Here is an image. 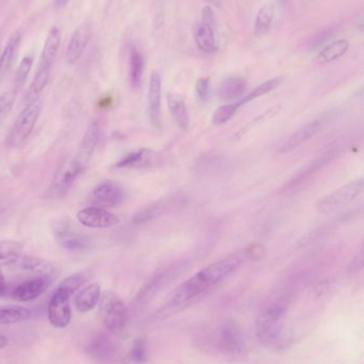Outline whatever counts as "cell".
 Returning a JSON list of instances; mask_svg holds the SVG:
<instances>
[{
  "mask_svg": "<svg viewBox=\"0 0 364 364\" xmlns=\"http://www.w3.org/2000/svg\"><path fill=\"white\" fill-rule=\"evenodd\" d=\"M239 256H230L212 263L205 269H201L187 282L182 284L170 299L169 307H180L186 305L202 293L207 292L212 287L222 282L232 274L241 265Z\"/></svg>",
  "mask_w": 364,
  "mask_h": 364,
  "instance_id": "6da1fadb",
  "label": "cell"
},
{
  "mask_svg": "<svg viewBox=\"0 0 364 364\" xmlns=\"http://www.w3.org/2000/svg\"><path fill=\"white\" fill-rule=\"evenodd\" d=\"M288 311V304L276 301L265 306L256 318V337L267 348L277 346L281 339L284 318Z\"/></svg>",
  "mask_w": 364,
  "mask_h": 364,
  "instance_id": "7a4b0ae2",
  "label": "cell"
},
{
  "mask_svg": "<svg viewBox=\"0 0 364 364\" xmlns=\"http://www.w3.org/2000/svg\"><path fill=\"white\" fill-rule=\"evenodd\" d=\"M100 316L107 331L119 333L125 328L128 323V310L115 293L107 291L100 295L98 301Z\"/></svg>",
  "mask_w": 364,
  "mask_h": 364,
  "instance_id": "3957f363",
  "label": "cell"
},
{
  "mask_svg": "<svg viewBox=\"0 0 364 364\" xmlns=\"http://www.w3.org/2000/svg\"><path fill=\"white\" fill-rule=\"evenodd\" d=\"M41 111H42V102L40 98L26 105L9 134V145L11 147L21 149L27 142L40 117Z\"/></svg>",
  "mask_w": 364,
  "mask_h": 364,
  "instance_id": "277c9868",
  "label": "cell"
},
{
  "mask_svg": "<svg viewBox=\"0 0 364 364\" xmlns=\"http://www.w3.org/2000/svg\"><path fill=\"white\" fill-rule=\"evenodd\" d=\"M215 341L217 350L229 358H241L245 355V335L235 322L228 321L224 323L218 328Z\"/></svg>",
  "mask_w": 364,
  "mask_h": 364,
  "instance_id": "5b68a950",
  "label": "cell"
},
{
  "mask_svg": "<svg viewBox=\"0 0 364 364\" xmlns=\"http://www.w3.org/2000/svg\"><path fill=\"white\" fill-rule=\"evenodd\" d=\"M363 190L364 181L363 178L350 181V183L344 184L341 188L323 196L316 203V210L320 213H331V212L336 211V210L356 200L363 194Z\"/></svg>",
  "mask_w": 364,
  "mask_h": 364,
  "instance_id": "8992f818",
  "label": "cell"
},
{
  "mask_svg": "<svg viewBox=\"0 0 364 364\" xmlns=\"http://www.w3.org/2000/svg\"><path fill=\"white\" fill-rule=\"evenodd\" d=\"M335 158V151H328L323 154V155L318 156L314 161L308 164L296 176L293 177V178L281 188L280 194H281L282 196L291 197L294 196L297 193L301 192V190L306 188L308 183L311 182L314 176H316L321 170H323L325 166H328Z\"/></svg>",
  "mask_w": 364,
  "mask_h": 364,
  "instance_id": "52a82bcc",
  "label": "cell"
},
{
  "mask_svg": "<svg viewBox=\"0 0 364 364\" xmlns=\"http://www.w3.org/2000/svg\"><path fill=\"white\" fill-rule=\"evenodd\" d=\"M53 235L56 241L68 252H87L92 247V240L83 231L75 228L71 223H58L53 226Z\"/></svg>",
  "mask_w": 364,
  "mask_h": 364,
  "instance_id": "ba28073f",
  "label": "cell"
},
{
  "mask_svg": "<svg viewBox=\"0 0 364 364\" xmlns=\"http://www.w3.org/2000/svg\"><path fill=\"white\" fill-rule=\"evenodd\" d=\"M194 42L201 53H215L217 50V40L215 34V13L209 6L201 11V21L194 30Z\"/></svg>",
  "mask_w": 364,
  "mask_h": 364,
  "instance_id": "9c48e42d",
  "label": "cell"
},
{
  "mask_svg": "<svg viewBox=\"0 0 364 364\" xmlns=\"http://www.w3.org/2000/svg\"><path fill=\"white\" fill-rule=\"evenodd\" d=\"M185 201V197L181 194H172L169 196L157 199L147 207L143 208L137 212L132 218V223L136 225L145 224L152 222L156 218H162L166 214L170 213L177 207H181Z\"/></svg>",
  "mask_w": 364,
  "mask_h": 364,
  "instance_id": "30bf717a",
  "label": "cell"
},
{
  "mask_svg": "<svg viewBox=\"0 0 364 364\" xmlns=\"http://www.w3.org/2000/svg\"><path fill=\"white\" fill-rule=\"evenodd\" d=\"M70 297L71 295L66 291L58 288L49 301L47 316L49 323L56 328H66L70 325L72 320Z\"/></svg>",
  "mask_w": 364,
  "mask_h": 364,
  "instance_id": "8fae6325",
  "label": "cell"
},
{
  "mask_svg": "<svg viewBox=\"0 0 364 364\" xmlns=\"http://www.w3.org/2000/svg\"><path fill=\"white\" fill-rule=\"evenodd\" d=\"M83 171L76 166L72 159L68 160L63 166H60L59 170L53 176L51 186H49L47 194L51 198L59 199L66 196L68 191L72 188L74 182L83 174Z\"/></svg>",
  "mask_w": 364,
  "mask_h": 364,
  "instance_id": "7c38bea8",
  "label": "cell"
},
{
  "mask_svg": "<svg viewBox=\"0 0 364 364\" xmlns=\"http://www.w3.org/2000/svg\"><path fill=\"white\" fill-rule=\"evenodd\" d=\"M125 197V191L121 184L115 181H106L100 182L92 191L90 201L93 207L113 208L119 205Z\"/></svg>",
  "mask_w": 364,
  "mask_h": 364,
  "instance_id": "4fadbf2b",
  "label": "cell"
},
{
  "mask_svg": "<svg viewBox=\"0 0 364 364\" xmlns=\"http://www.w3.org/2000/svg\"><path fill=\"white\" fill-rule=\"evenodd\" d=\"M77 220L83 226L91 229L113 228L120 223L119 218L115 214L98 207L81 209L77 213Z\"/></svg>",
  "mask_w": 364,
  "mask_h": 364,
  "instance_id": "5bb4252c",
  "label": "cell"
},
{
  "mask_svg": "<svg viewBox=\"0 0 364 364\" xmlns=\"http://www.w3.org/2000/svg\"><path fill=\"white\" fill-rule=\"evenodd\" d=\"M100 140V128L98 122H93L88 127L87 132L83 134L80 145L72 159L78 164L81 170L85 171L88 164L91 161L98 143Z\"/></svg>",
  "mask_w": 364,
  "mask_h": 364,
  "instance_id": "9a60e30c",
  "label": "cell"
},
{
  "mask_svg": "<svg viewBox=\"0 0 364 364\" xmlns=\"http://www.w3.org/2000/svg\"><path fill=\"white\" fill-rule=\"evenodd\" d=\"M147 114L150 122L155 128L162 124V76L154 70L150 77L147 90Z\"/></svg>",
  "mask_w": 364,
  "mask_h": 364,
  "instance_id": "2e32d148",
  "label": "cell"
},
{
  "mask_svg": "<svg viewBox=\"0 0 364 364\" xmlns=\"http://www.w3.org/2000/svg\"><path fill=\"white\" fill-rule=\"evenodd\" d=\"M51 284V277L48 276H38L27 282H21L13 290L12 299L19 303H27L33 301L46 292Z\"/></svg>",
  "mask_w": 364,
  "mask_h": 364,
  "instance_id": "e0dca14e",
  "label": "cell"
},
{
  "mask_svg": "<svg viewBox=\"0 0 364 364\" xmlns=\"http://www.w3.org/2000/svg\"><path fill=\"white\" fill-rule=\"evenodd\" d=\"M91 40V28L87 23L79 26L71 36L70 43L66 47V63H77L80 59L81 55L85 53L88 44Z\"/></svg>",
  "mask_w": 364,
  "mask_h": 364,
  "instance_id": "ac0fdd59",
  "label": "cell"
},
{
  "mask_svg": "<svg viewBox=\"0 0 364 364\" xmlns=\"http://www.w3.org/2000/svg\"><path fill=\"white\" fill-rule=\"evenodd\" d=\"M117 346L113 340L103 333H98L90 339L87 354L98 363H107L115 357Z\"/></svg>",
  "mask_w": 364,
  "mask_h": 364,
  "instance_id": "d6986e66",
  "label": "cell"
},
{
  "mask_svg": "<svg viewBox=\"0 0 364 364\" xmlns=\"http://www.w3.org/2000/svg\"><path fill=\"white\" fill-rule=\"evenodd\" d=\"M323 125H324V119H314L313 122H310L309 124L295 132L292 136H288L282 143L281 146L279 147L280 153H290V151L298 149L301 145L308 142L310 139L313 138L322 129Z\"/></svg>",
  "mask_w": 364,
  "mask_h": 364,
  "instance_id": "ffe728a7",
  "label": "cell"
},
{
  "mask_svg": "<svg viewBox=\"0 0 364 364\" xmlns=\"http://www.w3.org/2000/svg\"><path fill=\"white\" fill-rule=\"evenodd\" d=\"M21 34L15 32L9 38L0 55V85L8 78L9 74L12 70L17 55H19V46H21Z\"/></svg>",
  "mask_w": 364,
  "mask_h": 364,
  "instance_id": "44dd1931",
  "label": "cell"
},
{
  "mask_svg": "<svg viewBox=\"0 0 364 364\" xmlns=\"http://www.w3.org/2000/svg\"><path fill=\"white\" fill-rule=\"evenodd\" d=\"M156 160H157V154L155 151L149 149H141L122 158L113 168L119 170L120 168L138 170V168H149L152 164H155Z\"/></svg>",
  "mask_w": 364,
  "mask_h": 364,
  "instance_id": "7402d4cb",
  "label": "cell"
},
{
  "mask_svg": "<svg viewBox=\"0 0 364 364\" xmlns=\"http://www.w3.org/2000/svg\"><path fill=\"white\" fill-rule=\"evenodd\" d=\"M60 44H61V30L58 26H53L47 34L38 65L51 68L59 51Z\"/></svg>",
  "mask_w": 364,
  "mask_h": 364,
  "instance_id": "603a6c76",
  "label": "cell"
},
{
  "mask_svg": "<svg viewBox=\"0 0 364 364\" xmlns=\"http://www.w3.org/2000/svg\"><path fill=\"white\" fill-rule=\"evenodd\" d=\"M246 90H247V85L243 78L239 77H229L224 79L218 89V96L222 100H230V102H235V100H241L245 96Z\"/></svg>",
  "mask_w": 364,
  "mask_h": 364,
  "instance_id": "cb8c5ba5",
  "label": "cell"
},
{
  "mask_svg": "<svg viewBox=\"0 0 364 364\" xmlns=\"http://www.w3.org/2000/svg\"><path fill=\"white\" fill-rule=\"evenodd\" d=\"M12 267L21 271L36 274L38 276H48L51 277L53 274V267L44 259L36 257L21 256Z\"/></svg>",
  "mask_w": 364,
  "mask_h": 364,
  "instance_id": "d4e9b609",
  "label": "cell"
},
{
  "mask_svg": "<svg viewBox=\"0 0 364 364\" xmlns=\"http://www.w3.org/2000/svg\"><path fill=\"white\" fill-rule=\"evenodd\" d=\"M102 290L100 284H91L80 291L75 299V306L81 314H87L95 308L100 301Z\"/></svg>",
  "mask_w": 364,
  "mask_h": 364,
  "instance_id": "484cf974",
  "label": "cell"
},
{
  "mask_svg": "<svg viewBox=\"0 0 364 364\" xmlns=\"http://www.w3.org/2000/svg\"><path fill=\"white\" fill-rule=\"evenodd\" d=\"M167 102H168L169 110L175 123L183 130L189 129L190 119L189 112H188L187 106L185 102L182 100L177 94L169 93L167 95Z\"/></svg>",
  "mask_w": 364,
  "mask_h": 364,
  "instance_id": "4316f807",
  "label": "cell"
},
{
  "mask_svg": "<svg viewBox=\"0 0 364 364\" xmlns=\"http://www.w3.org/2000/svg\"><path fill=\"white\" fill-rule=\"evenodd\" d=\"M348 48H350V43L345 38L333 41L318 51L316 62L318 64H327L337 61L348 53Z\"/></svg>",
  "mask_w": 364,
  "mask_h": 364,
  "instance_id": "83f0119b",
  "label": "cell"
},
{
  "mask_svg": "<svg viewBox=\"0 0 364 364\" xmlns=\"http://www.w3.org/2000/svg\"><path fill=\"white\" fill-rule=\"evenodd\" d=\"M51 70V68L38 65V70H36V75H34L33 80L30 83L27 92H26L25 97H24V102H25L26 105L30 104V102L40 98L41 94L43 93L47 83H48Z\"/></svg>",
  "mask_w": 364,
  "mask_h": 364,
  "instance_id": "f1b7e54d",
  "label": "cell"
},
{
  "mask_svg": "<svg viewBox=\"0 0 364 364\" xmlns=\"http://www.w3.org/2000/svg\"><path fill=\"white\" fill-rule=\"evenodd\" d=\"M31 311L21 306H2L0 307V326L16 324L27 321Z\"/></svg>",
  "mask_w": 364,
  "mask_h": 364,
  "instance_id": "f546056e",
  "label": "cell"
},
{
  "mask_svg": "<svg viewBox=\"0 0 364 364\" xmlns=\"http://www.w3.org/2000/svg\"><path fill=\"white\" fill-rule=\"evenodd\" d=\"M275 6L271 4H263L259 9L254 21V33L256 36H264L269 31L275 18Z\"/></svg>",
  "mask_w": 364,
  "mask_h": 364,
  "instance_id": "4dcf8cb0",
  "label": "cell"
},
{
  "mask_svg": "<svg viewBox=\"0 0 364 364\" xmlns=\"http://www.w3.org/2000/svg\"><path fill=\"white\" fill-rule=\"evenodd\" d=\"M23 244L16 241H0V267H12L23 256Z\"/></svg>",
  "mask_w": 364,
  "mask_h": 364,
  "instance_id": "1f68e13d",
  "label": "cell"
},
{
  "mask_svg": "<svg viewBox=\"0 0 364 364\" xmlns=\"http://www.w3.org/2000/svg\"><path fill=\"white\" fill-rule=\"evenodd\" d=\"M145 72V59L139 49L132 47L130 55V79L132 87L138 89Z\"/></svg>",
  "mask_w": 364,
  "mask_h": 364,
  "instance_id": "d6a6232c",
  "label": "cell"
},
{
  "mask_svg": "<svg viewBox=\"0 0 364 364\" xmlns=\"http://www.w3.org/2000/svg\"><path fill=\"white\" fill-rule=\"evenodd\" d=\"M171 273H172L171 269H165V271H160L158 272L157 274H155V275L150 279V282L141 289L138 296H137V299L143 301L153 296V295L162 288V284L167 282V279L170 277Z\"/></svg>",
  "mask_w": 364,
  "mask_h": 364,
  "instance_id": "836d02e7",
  "label": "cell"
},
{
  "mask_svg": "<svg viewBox=\"0 0 364 364\" xmlns=\"http://www.w3.org/2000/svg\"><path fill=\"white\" fill-rule=\"evenodd\" d=\"M284 77L278 76L275 78L271 79V80L265 81L262 85L256 87L254 91L250 92L247 95L244 96L241 100H239L241 106H245L248 102H252V100H256V98L262 97V96L266 95V94L271 93V92L275 91L277 87L284 83Z\"/></svg>",
  "mask_w": 364,
  "mask_h": 364,
  "instance_id": "e575fe53",
  "label": "cell"
},
{
  "mask_svg": "<svg viewBox=\"0 0 364 364\" xmlns=\"http://www.w3.org/2000/svg\"><path fill=\"white\" fill-rule=\"evenodd\" d=\"M32 65H33V58L31 55H26L21 59V63H19L16 72H15L14 79H13L12 90L15 93H19L23 89L24 85H26Z\"/></svg>",
  "mask_w": 364,
  "mask_h": 364,
  "instance_id": "d590c367",
  "label": "cell"
},
{
  "mask_svg": "<svg viewBox=\"0 0 364 364\" xmlns=\"http://www.w3.org/2000/svg\"><path fill=\"white\" fill-rule=\"evenodd\" d=\"M241 107L243 106H241L239 100L231 102V104L224 105V106L216 109L213 117H212V122H213L215 125H222V124L228 123V122H230L232 117L236 114L237 111H239Z\"/></svg>",
  "mask_w": 364,
  "mask_h": 364,
  "instance_id": "8d00e7d4",
  "label": "cell"
},
{
  "mask_svg": "<svg viewBox=\"0 0 364 364\" xmlns=\"http://www.w3.org/2000/svg\"><path fill=\"white\" fill-rule=\"evenodd\" d=\"M88 280V276L85 273H77L70 277L66 278L61 284H59L58 288L63 289L64 291L72 295L73 293L76 292L79 288L83 287Z\"/></svg>",
  "mask_w": 364,
  "mask_h": 364,
  "instance_id": "74e56055",
  "label": "cell"
},
{
  "mask_svg": "<svg viewBox=\"0 0 364 364\" xmlns=\"http://www.w3.org/2000/svg\"><path fill=\"white\" fill-rule=\"evenodd\" d=\"M16 96L17 93H15L13 90L4 92L0 95V121H4L8 117L9 113L12 111Z\"/></svg>",
  "mask_w": 364,
  "mask_h": 364,
  "instance_id": "f35d334b",
  "label": "cell"
},
{
  "mask_svg": "<svg viewBox=\"0 0 364 364\" xmlns=\"http://www.w3.org/2000/svg\"><path fill=\"white\" fill-rule=\"evenodd\" d=\"M130 356L135 363H143L147 360V346L145 340L137 339L134 342Z\"/></svg>",
  "mask_w": 364,
  "mask_h": 364,
  "instance_id": "ab89813d",
  "label": "cell"
},
{
  "mask_svg": "<svg viewBox=\"0 0 364 364\" xmlns=\"http://www.w3.org/2000/svg\"><path fill=\"white\" fill-rule=\"evenodd\" d=\"M196 92L198 95L199 100L201 102H207L211 93V81L207 77H202L198 79L196 83Z\"/></svg>",
  "mask_w": 364,
  "mask_h": 364,
  "instance_id": "60d3db41",
  "label": "cell"
},
{
  "mask_svg": "<svg viewBox=\"0 0 364 364\" xmlns=\"http://www.w3.org/2000/svg\"><path fill=\"white\" fill-rule=\"evenodd\" d=\"M245 255L251 260H260L266 255V248L263 244L256 243L248 246L245 250Z\"/></svg>",
  "mask_w": 364,
  "mask_h": 364,
  "instance_id": "b9f144b4",
  "label": "cell"
},
{
  "mask_svg": "<svg viewBox=\"0 0 364 364\" xmlns=\"http://www.w3.org/2000/svg\"><path fill=\"white\" fill-rule=\"evenodd\" d=\"M70 1L71 0H55V1H53V6H55L56 9L59 10V9L64 8Z\"/></svg>",
  "mask_w": 364,
  "mask_h": 364,
  "instance_id": "7bdbcfd3",
  "label": "cell"
},
{
  "mask_svg": "<svg viewBox=\"0 0 364 364\" xmlns=\"http://www.w3.org/2000/svg\"><path fill=\"white\" fill-rule=\"evenodd\" d=\"M8 338H6V336L2 335V333H0V350H2V348H6V346H8Z\"/></svg>",
  "mask_w": 364,
  "mask_h": 364,
  "instance_id": "ee69618b",
  "label": "cell"
},
{
  "mask_svg": "<svg viewBox=\"0 0 364 364\" xmlns=\"http://www.w3.org/2000/svg\"><path fill=\"white\" fill-rule=\"evenodd\" d=\"M0 290L4 291V280L1 273H0Z\"/></svg>",
  "mask_w": 364,
  "mask_h": 364,
  "instance_id": "f6af8a7d",
  "label": "cell"
},
{
  "mask_svg": "<svg viewBox=\"0 0 364 364\" xmlns=\"http://www.w3.org/2000/svg\"><path fill=\"white\" fill-rule=\"evenodd\" d=\"M4 290H0V295L4 294Z\"/></svg>",
  "mask_w": 364,
  "mask_h": 364,
  "instance_id": "bcb514c9",
  "label": "cell"
},
{
  "mask_svg": "<svg viewBox=\"0 0 364 364\" xmlns=\"http://www.w3.org/2000/svg\"><path fill=\"white\" fill-rule=\"evenodd\" d=\"M0 273H1V272H0Z\"/></svg>",
  "mask_w": 364,
  "mask_h": 364,
  "instance_id": "7dc6e473",
  "label": "cell"
}]
</instances>
